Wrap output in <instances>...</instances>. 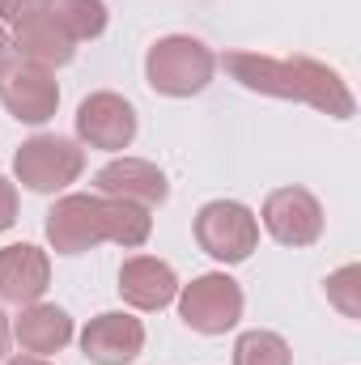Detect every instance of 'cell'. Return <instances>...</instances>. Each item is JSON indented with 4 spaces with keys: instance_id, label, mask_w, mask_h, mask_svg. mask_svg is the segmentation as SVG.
<instances>
[{
    "instance_id": "6da1fadb",
    "label": "cell",
    "mask_w": 361,
    "mask_h": 365,
    "mask_svg": "<svg viewBox=\"0 0 361 365\" xmlns=\"http://www.w3.org/2000/svg\"><path fill=\"white\" fill-rule=\"evenodd\" d=\"M221 68L243 90L264 93V98H285V102H306L332 119H353V110H357L345 77L310 56L276 60V56H260V51H225Z\"/></svg>"
},
{
    "instance_id": "7a4b0ae2",
    "label": "cell",
    "mask_w": 361,
    "mask_h": 365,
    "mask_svg": "<svg viewBox=\"0 0 361 365\" xmlns=\"http://www.w3.org/2000/svg\"><path fill=\"white\" fill-rule=\"evenodd\" d=\"M153 234V217L141 204L115 200V195H60L47 212V242L56 255H81L98 242H115L123 251L145 247Z\"/></svg>"
},
{
    "instance_id": "3957f363",
    "label": "cell",
    "mask_w": 361,
    "mask_h": 365,
    "mask_svg": "<svg viewBox=\"0 0 361 365\" xmlns=\"http://www.w3.org/2000/svg\"><path fill=\"white\" fill-rule=\"evenodd\" d=\"M213 73H217L213 47H204L191 34H166L145 56V81H149V90L166 93V98H191V93L208 90Z\"/></svg>"
},
{
    "instance_id": "277c9868",
    "label": "cell",
    "mask_w": 361,
    "mask_h": 365,
    "mask_svg": "<svg viewBox=\"0 0 361 365\" xmlns=\"http://www.w3.org/2000/svg\"><path fill=\"white\" fill-rule=\"evenodd\" d=\"M86 170V153L77 149V140L68 136H56V132H43V136H30L17 153H13V175L26 191H39V195H56L64 191L68 182L81 179Z\"/></svg>"
},
{
    "instance_id": "5b68a950",
    "label": "cell",
    "mask_w": 361,
    "mask_h": 365,
    "mask_svg": "<svg viewBox=\"0 0 361 365\" xmlns=\"http://www.w3.org/2000/svg\"><path fill=\"white\" fill-rule=\"evenodd\" d=\"M191 230H195L200 251L213 255L217 264H243L260 247V221L238 200H208L195 212V225Z\"/></svg>"
},
{
    "instance_id": "8992f818",
    "label": "cell",
    "mask_w": 361,
    "mask_h": 365,
    "mask_svg": "<svg viewBox=\"0 0 361 365\" xmlns=\"http://www.w3.org/2000/svg\"><path fill=\"white\" fill-rule=\"evenodd\" d=\"M179 319L200 336H225L243 319V284L225 272H204L179 289Z\"/></svg>"
},
{
    "instance_id": "52a82bcc",
    "label": "cell",
    "mask_w": 361,
    "mask_h": 365,
    "mask_svg": "<svg viewBox=\"0 0 361 365\" xmlns=\"http://www.w3.org/2000/svg\"><path fill=\"white\" fill-rule=\"evenodd\" d=\"M264 230L280 247H315L323 234V204L306 187H276L264 200Z\"/></svg>"
},
{
    "instance_id": "ba28073f",
    "label": "cell",
    "mask_w": 361,
    "mask_h": 365,
    "mask_svg": "<svg viewBox=\"0 0 361 365\" xmlns=\"http://www.w3.org/2000/svg\"><path fill=\"white\" fill-rule=\"evenodd\" d=\"M77 140L90 149H128L136 140V106L123 93L98 90L77 106Z\"/></svg>"
},
{
    "instance_id": "9c48e42d",
    "label": "cell",
    "mask_w": 361,
    "mask_h": 365,
    "mask_svg": "<svg viewBox=\"0 0 361 365\" xmlns=\"http://www.w3.org/2000/svg\"><path fill=\"white\" fill-rule=\"evenodd\" d=\"M0 102L17 123H47L60 106V86H56L51 68L13 60L0 77Z\"/></svg>"
},
{
    "instance_id": "30bf717a",
    "label": "cell",
    "mask_w": 361,
    "mask_h": 365,
    "mask_svg": "<svg viewBox=\"0 0 361 365\" xmlns=\"http://www.w3.org/2000/svg\"><path fill=\"white\" fill-rule=\"evenodd\" d=\"M145 349V323L128 310H106L86 323L81 331V353L93 365H128Z\"/></svg>"
},
{
    "instance_id": "8fae6325",
    "label": "cell",
    "mask_w": 361,
    "mask_h": 365,
    "mask_svg": "<svg viewBox=\"0 0 361 365\" xmlns=\"http://www.w3.org/2000/svg\"><path fill=\"white\" fill-rule=\"evenodd\" d=\"M93 187L98 195H115V200H128V204H141V208H162L166 195H171V182L166 175L145 162V158H115L106 162L98 175H93Z\"/></svg>"
},
{
    "instance_id": "7c38bea8",
    "label": "cell",
    "mask_w": 361,
    "mask_h": 365,
    "mask_svg": "<svg viewBox=\"0 0 361 365\" xmlns=\"http://www.w3.org/2000/svg\"><path fill=\"white\" fill-rule=\"evenodd\" d=\"M13 56L26 60V64H39V68H51L56 73V68L73 64L77 38L60 26V17L47 4L43 13H34V17H26V21L13 26Z\"/></svg>"
},
{
    "instance_id": "4fadbf2b",
    "label": "cell",
    "mask_w": 361,
    "mask_h": 365,
    "mask_svg": "<svg viewBox=\"0 0 361 365\" xmlns=\"http://www.w3.org/2000/svg\"><path fill=\"white\" fill-rule=\"evenodd\" d=\"M51 284V259L34 242H13L0 251V302L9 306H30L47 293Z\"/></svg>"
},
{
    "instance_id": "5bb4252c",
    "label": "cell",
    "mask_w": 361,
    "mask_h": 365,
    "mask_svg": "<svg viewBox=\"0 0 361 365\" xmlns=\"http://www.w3.org/2000/svg\"><path fill=\"white\" fill-rule=\"evenodd\" d=\"M119 297L132 310H166L179 297V276L158 255H132L119 268Z\"/></svg>"
},
{
    "instance_id": "9a60e30c",
    "label": "cell",
    "mask_w": 361,
    "mask_h": 365,
    "mask_svg": "<svg viewBox=\"0 0 361 365\" xmlns=\"http://www.w3.org/2000/svg\"><path fill=\"white\" fill-rule=\"evenodd\" d=\"M13 336H17L21 353H30V357H51V353L68 349V340H73V319H68V310H60V306H51V302H30V306H21V314L13 319Z\"/></svg>"
},
{
    "instance_id": "2e32d148",
    "label": "cell",
    "mask_w": 361,
    "mask_h": 365,
    "mask_svg": "<svg viewBox=\"0 0 361 365\" xmlns=\"http://www.w3.org/2000/svg\"><path fill=\"white\" fill-rule=\"evenodd\" d=\"M51 13L60 17V26H64L77 43L98 38V34L106 30V21H111L106 0H51Z\"/></svg>"
},
{
    "instance_id": "e0dca14e",
    "label": "cell",
    "mask_w": 361,
    "mask_h": 365,
    "mask_svg": "<svg viewBox=\"0 0 361 365\" xmlns=\"http://www.w3.org/2000/svg\"><path fill=\"white\" fill-rule=\"evenodd\" d=\"M234 365H293L289 344L276 331H243L234 344Z\"/></svg>"
},
{
    "instance_id": "ac0fdd59",
    "label": "cell",
    "mask_w": 361,
    "mask_h": 365,
    "mask_svg": "<svg viewBox=\"0 0 361 365\" xmlns=\"http://www.w3.org/2000/svg\"><path fill=\"white\" fill-rule=\"evenodd\" d=\"M327 302L345 319H361V268L357 264H345L340 272L327 276Z\"/></svg>"
},
{
    "instance_id": "d6986e66",
    "label": "cell",
    "mask_w": 361,
    "mask_h": 365,
    "mask_svg": "<svg viewBox=\"0 0 361 365\" xmlns=\"http://www.w3.org/2000/svg\"><path fill=\"white\" fill-rule=\"evenodd\" d=\"M51 0H0V26H17L34 13H43Z\"/></svg>"
},
{
    "instance_id": "ffe728a7",
    "label": "cell",
    "mask_w": 361,
    "mask_h": 365,
    "mask_svg": "<svg viewBox=\"0 0 361 365\" xmlns=\"http://www.w3.org/2000/svg\"><path fill=\"white\" fill-rule=\"evenodd\" d=\"M13 221H17V187L0 175V234L13 230Z\"/></svg>"
},
{
    "instance_id": "44dd1931",
    "label": "cell",
    "mask_w": 361,
    "mask_h": 365,
    "mask_svg": "<svg viewBox=\"0 0 361 365\" xmlns=\"http://www.w3.org/2000/svg\"><path fill=\"white\" fill-rule=\"evenodd\" d=\"M13 64V34L0 26V77H4V68Z\"/></svg>"
},
{
    "instance_id": "7402d4cb",
    "label": "cell",
    "mask_w": 361,
    "mask_h": 365,
    "mask_svg": "<svg viewBox=\"0 0 361 365\" xmlns=\"http://www.w3.org/2000/svg\"><path fill=\"white\" fill-rule=\"evenodd\" d=\"M9 340H13V323H9V314L0 310V361H4V353H9Z\"/></svg>"
},
{
    "instance_id": "603a6c76",
    "label": "cell",
    "mask_w": 361,
    "mask_h": 365,
    "mask_svg": "<svg viewBox=\"0 0 361 365\" xmlns=\"http://www.w3.org/2000/svg\"><path fill=\"white\" fill-rule=\"evenodd\" d=\"M4 365H47L43 357H13V361H4Z\"/></svg>"
}]
</instances>
